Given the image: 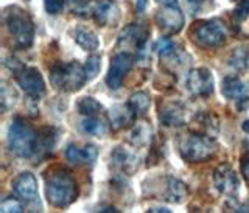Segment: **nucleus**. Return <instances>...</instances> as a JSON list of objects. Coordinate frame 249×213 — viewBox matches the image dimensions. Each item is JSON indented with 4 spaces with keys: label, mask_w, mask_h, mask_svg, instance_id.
Returning a JSON list of instances; mask_svg holds the SVG:
<instances>
[{
    "label": "nucleus",
    "mask_w": 249,
    "mask_h": 213,
    "mask_svg": "<svg viewBox=\"0 0 249 213\" xmlns=\"http://www.w3.org/2000/svg\"><path fill=\"white\" fill-rule=\"evenodd\" d=\"M45 196L50 206L56 209L69 207L78 198V184L75 176L62 165H54L44 173Z\"/></svg>",
    "instance_id": "nucleus-1"
},
{
    "label": "nucleus",
    "mask_w": 249,
    "mask_h": 213,
    "mask_svg": "<svg viewBox=\"0 0 249 213\" xmlns=\"http://www.w3.org/2000/svg\"><path fill=\"white\" fill-rule=\"evenodd\" d=\"M5 25L13 39L14 47L19 50H27L35 41V23L31 16L20 6H8L5 10Z\"/></svg>",
    "instance_id": "nucleus-2"
},
{
    "label": "nucleus",
    "mask_w": 249,
    "mask_h": 213,
    "mask_svg": "<svg viewBox=\"0 0 249 213\" xmlns=\"http://www.w3.org/2000/svg\"><path fill=\"white\" fill-rule=\"evenodd\" d=\"M178 149L185 162L198 163L212 159L218 149V145L212 137L206 136V134L189 132V134H182L179 137Z\"/></svg>",
    "instance_id": "nucleus-3"
},
{
    "label": "nucleus",
    "mask_w": 249,
    "mask_h": 213,
    "mask_svg": "<svg viewBox=\"0 0 249 213\" xmlns=\"http://www.w3.org/2000/svg\"><path fill=\"white\" fill-rule=\"evenodd\" d=\"M36 139H37V131L27 120H23L20 117L14 118L10 128H8V136H6L8 149L18 157L33 159Z\"/></svg>",
    "instance_id": "nucleus-4"
},
{
    "label": "nucleus",
    "mask_w": 249,
    "mask_h": 213,
    "mask_svg": "<svg viewBox=\"0 0 249 213\" xmlns=\"http://www.w3.org/2000/svg\"><path fill=\"white\" fill-rule=\"evenodd\" d=\"M88 81L84 66L78 61L72 62H54L50 67V83L56 90L76 92Z\"/></svg>",
    "instance_id": "nucleus-5"
},
{
    "label": "nucleus",
    "mask_w": 249,
    "mask_h": 213,
    "mask_svg": "<svg viewBox=\"0 0 249 213\" xmlns=\"http://www.w3.org/2000/svg\"><path fill=\"white\" fill-rule=\"evenodd\" d=\"M192 41L202 49H216L226 42V28L221 20H202L190 30Z\"/></svg>",
    "instance_id": "nucleus-6"
},
{
    "label": "nucleus",
    "mask_w": 249,
    "mask_h": 213,
    "mask_svg": "<svg viewBox=\"0 0 249 213\" xmlns=\"http://www.w3.org/2000/svg\"><path fill=\"white\" fill-rule=\"evenodd\" d=\"M11 70L14 72V78L20 86V89L31 100H41L45 95V81L36 67L16 64L14 67L11 66Z\"/></svg>",
    "instance_id": "nucleus-7"
},
{
    "label": "nucleus",
    "mask_w": 249,
    "mask_h": 213,
    "mask_svg": "<svg viewBox=\"0 0 249 213\" xmlns=\"http://www.w3.org/2000/svg\"><path fill=\"white\" fill-rule=\"evenodd\" d=\"M134 54L131 52H120L112 56L111 66H109V72L106 75V84L109 89L117 90L122 88L124 76H126L132 66H134Z\"/></svg>",
    "instance_id": "nucleus-8"
},
{
    "label": "nucleus",
    "mask_w": 249,
    "mask_h": 213,
    "mask_svg": "<svg viewBox=\"0 0 249 213\" xmlns=\"http://www.w3.org/2000/svg\"><path fill=\"white\" fill-rule=\"evenodd\" d=\"M151 195L156 196L158 199L179 204L187 198L189 188H187V185L182 180H179L173 176H163L159 178V182L154 185V192Z\"/></svg>",
    "instance_id": "nucleus-9"
},
{
    "label": "nucleus",
    "mask_w": 249,
    "mask_h": 213,
    "mask_svg": "<svg viewBox=\"0 0 249 213\" xmlns=\"http://www.w3.org/2000/svg\"><path fill=\"white\" fill-rule=\"evenodd\" d=\"M148 36H150V28L146 25H142V23H129V25H126L122 30L117 45L123 47V49L134 50L137 52V54H142L145 52Z\"/></svg>",
    "instance_id": "nucleus-10"
},
{
    "label": "nucleus",
    "mask_w": 249,
    "mask_h": 213,
    "mask_svg": "<svg viewBox=\"0 0 249 213\" xmlns=\"http://www.w3.org/2000/svg\"><path fill=\"white\" fill-rule=\"evenodd\" d=\"M154 20L165 36L178 35L184 28V14L178 5H163L156 13Z\"/></svg>",
    "instance_id": "nucleus-11"
},
{
    "label": "nucleus",
    "mask_w": 249,
    "mask_h": 213,
    "mask_svg": "<svg viewBox=\"0 0 249 213\" xmlns=\"http://www.w3.org/2000/svg\"><path fill=\"white\" fill-rule=\"evenodd\" d=\"M185 88L193 97L206 98L213 93V76L206 67L193 69L187 73Z\"/></svg>",
    "instance_id": "nucleus-12"
},
{
    "label": "nucleus",
    "mask_w": 249,
    "mask_h": 213,
    "mask_svg": "<svg viewBox=\"0 0 249 213\" xmlns=\"http://www.w3.org/2000/svg\"><path fill=\"white\" fill-rule=\"evenodd\" d=\"M213 184H215V188L218 192L224 196H228V198H231V199L238 196L240 179L237 176L235 170H233L229 163H221L215 168Z\"/></svg>",
    "instance_id": "nucleus-13"
},
{
    "label": "nucleus",
    "mask_w": 249,
    "mask_h": 213,
    "mask_svg": "<svg viewBox=\"0 0 249 213\" xmlns=\"http://www.w3.org/2000/svg\"><path fill=\"white\" fill-rule=\"evenodd\" d=\"M13 192L23 204H33L39 199L37 180L33 173L22 171L13 179Z\"/></svg>",
    "instance_id": "nucleus-14"
},
{
    "label": "nucleus",
    "mask_w": 249,
    "mask_h": 213,
    "mask_svg": "<svg viewBox=\"0 0 249 213\" xmlns=\"http://www.w3.org/2000/svg\"><path fill=\"white\" fill-rule=\"evenodd\" d=\"M221 92L226 98L233 101L240 110H243L245 106L249 103V86L235 75H229L224 78Z\"/></svg>",
    "instance_id": "nucleus-15"
},
{
    "label": "nucleus",
    "mask_w": 249,
    "mask_h": 213,
    "mask_svg": "<svg viewBox=\"0 0 249 213\" xmlns=\"http://www.w3.org/2000/svg\"><path fill=\"white\" fill-rule=\"evenodd\" d=\"M159 120L168 128H181L185 124V106L178 100H167L159 105Z\"/></svg>",
    "instance_id": "nucleus-16"
},
{
    "label": "nucleus",
    "mask_w": 249,
    "mask_h": 213,
    "mask_svg": "<svg viewBox=\"0 0 249 213\" xmlns=\"http://www.w3.org/2000/svg\"><path fill=\"white\" fill-rule=\"evenodd\" d=\"M111 162L115 170L124 175H132L139 168V156L126 146H117L111 153Z\"/></svg>",
    "instance_id": "nucleus-17"
},
{
    "label": "nucleus",
    "mask_w": 249,
    "mask_h": 213,
    "mask_svg": "<svg viewBox=\"0 0 249 213\" xmlns=\"http://www.w3.org/2000/svg\"><path fill=\"white\" fill-rule=\"evenodd\" d=\"M90 18L97 22V25L105 27L111 20H115L119 10L114 0H90Z\"/></svg>",
    "instance_id": "nucleus-18"
},
{
    "label": "nucleus",
    "mask_w": 249,
    "mask_h": 213,
    "mask_svg": "<svg viewBox=\"0 0 249 213\" xmlns=\"http://www.w3.org/2000/svg\"><path fill=\"white\" fill-rule=\"evenodd\" d=\"M98 149L95 145H69L66 148V159L72 163L80 167V165H92L97 160Z\"/></svg>",
    "instance_id": "nucleus-19"
},
{
    "label": "nucleus",
    "mask_w": 249,
    "mask_h": 213,
    "mask_svg": "<svg viewBox=\"0 0 249 213\" xmlns=\"http://www.w3.org/2000/svg\"><path fill=\"white\" fill-rule=\"evenodd\" d=\"M54 143H56V131L53 128H44L37 131L33 159H44V157H47L53 151Z\"/></svg>",
    "instance_id": "nucleus-20"
},
{
    "label": "nucleus",
    "mask_w": 249,
    "mask_h": 213,
    "mask_svg": "<svg viewBox=\"0 0 249 213\" xmlns=\"http://www.w3.org/2000/svg\"><path fill=\"white\" fill-rule=\"evenodd\" d=\"M137 118L132 114V110L129 109L128 105H119L114 109H111V114H109V122H111L112 129L119 131L123 128H128L132 123H134Z\"/></svg>",
    "instance_id": "nucleus-21"
},
{
    "label": "nucleus",
    "mask_w": 249,
    "mask_h": 213,
    "mask_svg": "<svg viewBox=\"0 0 249 213\" xmlns=\"http://www.w3.org/2000/svg\"><path fill=\"white\" fill-rule=\"evenodd\" d=\"M73 39L86 52H95L100 47V41L95 36V33L86 27H76L73 31Z\"/></svg>",
    "instance_id": "nucleus-22"
},
{
    "label": "nucleus",
    "mask_w": 249,
    "mask_h": 213,
    "mask_svg": "<svg viewBox=\"0 0 249 213\" xmlns=\"http://www.w3.org/2000/svg\"><path fill=\"white\" fill-rule=\"evenodd\" d=\"M80 128L88 136H103L107 131L106 115L101 117H83Z\"/></svg>",
    "instance_id": "nucleus-23"
},
{
    "label": "nucleus",
    "mask_w": 249,
    "mask_h": 213,
    "mask_svg": "<svg viewBox=\"0 0 249 213\" xmlns=\"http://www.w3.org/2000/svg\"><path fill=\"white\" fill-rule=\"evenodd\" d=\"M126 105L129 106V109L132 110V114H134L136 118H142L146 115L148 109H150L151 98L146 92H136L129 97Z\"/></svg>",
    "instance_id": "nucleus-24"
},
{
    "label": "nucleus",
    "mask_w": 249,
    "mask_h": 213,
    "mask_svg": "<svg viewBox=\"0 0 249 213\" xmlns=\"http://www.w3.org/2000/svg\"><path fill=\"white\" fill-rule=\"evenodd\" d=\"M78 112H80L83 117H101L106 115V110L103 107V105L98 103L95 98L92 97H83L78 100L76 103Z\"/></svg>",
    "instance_id": "nucleus-25"
},
{
    "label": "nucleus",
    "mask_w": 249,
    "mask_h": 213,
    "mask_svg": "<svg viewBox=\"0 0 249 213\" xmlns=\"http://www.w3.org/2000/svg\"><path fill=\"white\" fill-rule=\"evenodd\" d=\"M156 52H158V54L160 56V59H165L168 56H171L175 52H178V44L173 41V39H170L168 36H163L160 37L158 42H156L154 45Z\"/></svg>",
    "instance_id": "nucleus-26"
},
{
    "label": "nucleus",
    "mask_w": 249,
    "mask_h": 213,
    "mask_svg": "<svg viewBox=\"0 0 249 213\" xmlns=\"http://www.w3.org/2000/svg\"><path fill=\"white\" fill-rule=\"evenodd\" d=\"M248 50L245 49V47H240V49H235L232 52L231 58H229V66L237 70V72H240V70H245L246 66H248Z\"/></svg>",
    "instance_id": "nucleus-27"
},
{
    "label": "nucleus",
    "mask_w": 249,
    "mask_h": 213,
    "mask_svg": "<svg viewBox=\"0 0 249 213\" xmlns=\"http://www.w3.org/2000/svg\"><path fill=\"white\" fill-rule=\"evenodd\" d=\"M151 140V128L148 124H139L131 134V142L136 146H142Z\"/></svg>",
    "instance_id": "nucleus-28"
},
{
    "label": "nucleus",
    "mask_w": 249,
    "mask_h": 213,
    "mask_svg": "<svg viewBox=\"0 0 249 213\" xmlns=\"http://www.w3.org/2000/svg\"><path fill=\"white\" fill-rule=\"evenodd\" d=\"M69 8L75 16L83 19L90 18V3L86 0H69Z\"/></svg>",
    "instance_id": "nucleus-29"
},
{
    "label": "nucleus",
    "mask_w": 249,
    "mask_h": 213,
    "mask_svg": "<svg viewBox=\"0 0 249 213\" xmlns=\"http://www.w3.org/2000/svg\"><path fill=\"white\" fill-rule=\"evenodd\" d=\"M100 69H101V58L98 54H92L90 58H88L84 64V70H86V75H88V81L93 80L98 73H100Z\"/></svg>",
    "instance_id": "nucleus-30"
},
{
    "label": "nucleus",
    "mask_w": 249,
    "mask_h": 213,
    "mask_svg": "<svg viewBox=\"0 0 249 213\" xmlns=\"http://www.w3.org/2000/svg\"><path fill=\"white\" fill-rule=\"evenodd\" d=\"M187 3L193 14H202L209 13L210 8L213 6V0H187Z\"/></svg>",
    "instance_id": "nucleus-31"
},
{
    "label": "nucleus",
    "mask_w": 249,
    "mask_h": 213,
    "mask_svg": "<svg viewBox=\"0 0 249 213\" xmlns=\"http://www.w3.org/2000/svg\"><path fill=\"white\" fill-rule=\"evenodd\" d=\"M248 18H249V0H238V5L233 10V22H235V25L237 23L240 25V22H243Z\"/></svg>",
    "instance_id": "nucleus-32"
},
{
    "label": "nucleus",
    "mask_w": 249,
    "mask_h": 213,
    "mask_svg": "<svg viewBox=\"0 0 249 213\" xmlns=\"http://www.w3.org/2000/svg\"><path fill=\"white\" fill-rule=\"evenodd\" d=\"M22 201L18 198V199H14V198H8V199H3L2 204H0V212H3V213H8V212H14V213H20L23 212V207H22Z\"/></svg>",
    "instance_id": "nucleus-33"
},
{
    "label": "nucleus",
    "mask_w": 249,
    "mask_h": 213,
    "mask_svg": "<svg viewBox=\"0 0 249 213\" xmlns=\"http://www.w3.org/2000/svg\"><path fill=\"white\" fill-rule=\"evenodd\" d=\"M44 6H45V11L54 16V14H59L64 8V0H44Z\"/></svg>",
    "instance_id": "nucleus-34"
},
{
    "label": "nucleus",
    "mask_w": 249,
    "mask_h": 213,
    "mask_svg": "<svg viewBox=\"0 0 249 213\" xmlns=\"http://www.w3.org/2000/svg\"><path fill=\"white\" fill-rule=\"evenodd\" d=\"M240 167H241V175H243L245 180H246L248 185H249V148H246L245 154L241 156Z\"/></svg>",
    "instance_id": "nucleus-35"
},
{
    "label": "nucleus",
    "mask_w": 249,
    "mask_h": 213,
    "mask_svg": "<svg viewBox=\"0 0 249 213\" xmlns=\"http://www.w3.org/2000/svg\"><path fill=\"white\" fill-rule=\"evenodd\" d=\"M146 5H148V0H136V8H137V13L142 14L146 10Z\"/></svg>",
    "instance_id": "nucleus-36"
},
{
    "label": "nucleus",
    "mask_w": 249,
    "mask_h": 213,
    "mask_svg": "<svg viewBox=\"0 0 249 213\" xmlns=\"http://www.w3.org/2000/svg\"><path fill=\"white\" fill-rule=\"evenodd\" d=\"M235 212H249V201H248V202H245L243 206L235 207Z\"/></svg>",
    "instance_id": "nucleus-37"
},
{
    "label": "nucleus",
    "mask_w": 249,
    "mask_h": 213,
    "mask_svg": "<svg viewBox=\"0 0 249 213\" xmlns=\"http://www.w3.org/2000/svg\"><path fill=\"white\" fill-rule=\"evenodd\" d=\"M160 5H178V0H156Z\"/></svg>",
    "instance_id": "nucleus-38"
},
{
    "label": "nucleus",
    "mask_w": 249,
    "mask_h": 213,
    "mask_svg": "<svg viewBox=\"0 0 249 213\" xmlns=\"http://www.w3.org/2000/svg\"><path fill=\"white\" fill-rule=\"evenodd\" d=\"M235 2H238V0H235Z\"/></svg>",
    "instance_id": "nucleus-39"
}]
</instances>
